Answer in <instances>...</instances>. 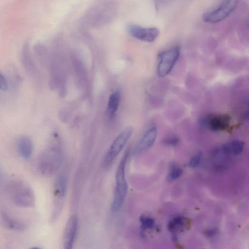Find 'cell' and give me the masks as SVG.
<instances>
[{
	"mask_svg": "<svg viewBox=\"0 0 249 249\" xmlns=\"http://www.w3.org/2000/svg\"><path fill=\"white\" fill-rule=\"evenodd\" d=\"M30 249H40L38 247H33V248H31Z\"/></svg>",
	"mask_w": 249,
	"mask_h": 249,
	"instance_id": "603a6c76",
	"label": "cell"
},
{
	"mask_svg": "<svg viewBox=\"0 0 249 249\" xmlns=\"http://www.w3.org/2000/svg\"><path fill=\"white\" fill-rule=\"evenodd\" d=\"M9 187L12 201L15 205L22 208L34 206V193L25 182L20 179H15L11 181Z\"/></svg>",
	"mask_w": 249,
	"mask_h": 249,
	"instance_id": "7a4b0ae2",
	"label": "cell"
},
{
	"mask_svg": "<svg viewBox=\"0 0 249 249\" xmlns=\"http://www.w3.org/2000/svg\"><path fill=\"white\" fill-rule=\"evenodd\" d=\"M78 227L77 216H71L68 220L65 227L64 237V249H72Z\"/></svg>",
	"mask_w": 249,
	"mask_h": 249,
	"instance_id": "9c48e42d",
	"label": "cell"
},
{
	"mask_svg": "<svg viewBox=\"0 0 249 249\" xmlns=\"http://www.w3.org/2000/svg\"><path fill=\"white\" fill-rule=\"evenodd\" d=\"M202 154L198 152L194 156L189 162V166L192 168H195L199 166L202 160Z\"/></svg>",
	"mask_w": 249,
	"mask_h": 249,
	"instance_id": "ffe728a7",
	"label": "cell"
},
{
	"mask_svg": "<svg viewBox=\"0 0 249 249\" xmlns=\"http://www.w3.org/2000/svg\"><path fill=\"white\" fill-rule=\"evenodd\" d=\"M230 117L227 114L207 115L199 119V123L214 131L226 129L230 125Z\"/></svg>",
	"mask_w": 249,
	"mask_h": 249,
	"instance_id": "ba28073f",
	"label": "cell"
},
{
	"mask_svg": "<svg viewBox=\"0 0 249 249\" xmlns=\"http://www.w3.org/2000/svg\"><path fill=\"white\" fill-rule=\"evenodd\" d=\"M127 158L126 153L122 158L116 172V187L111 206L113 213L120 210L126 196L128 187L125 177V168Z\"/></svg>",
	"mask_w": 249,
	"mask_h": 249,
	"instance_id": "3957f363",
	"label": "cell"
},
{
	"mask_svg": "<svg viewBox=\"0 0 249 249\" xmlns=\"http://www.w3.org/2000/svg\"><path fill=\"white\" fill-rule=\"evenodd\" d=\"M68 181L67 177L61 175L56 178L54 184V194L55 196L59 198H62L67 191Z\"/></svg>",
	"mask_w": 249,
	"mask_h": 249,
	"instance_id": "9a60e30c",
	"label": "cell"
},
{
	"mask_svg": "<svg viewBox=\"0 0 249 249\" xmlns=\"http://www.w3.org/2000/svg\"><path fill=\"white\" fill-rule=\"evenodd\" d=\"M238 1L224 0L214 8L204 13L202 16L203 21L209 23L220 22L228 17L236 9Z\"/></svg>",
	"mask_w": 249,
	"mask_h": 249,
	"instance_id": "277c9868",
	"label": "cell"
},
{
	"mask_svg": "<svg viewBox=\"0 0 249 249\" xmlns=\"http://www.w3.org/2000/svg\"><path fill=\"white\" fill-rule=\"evenodd\" d=\"M180 54V48L174 46L162 52L159 56L157 73L160 77L168 75L174 68Z\"/></svg>",
	"mask_w": 249,
	"mask_h": 249,
	"instance_id": "5b68a950",
	"label": "cell"
},
{
	"mask_svg": "<svg viewBox=\"0 0 249 249\" xmlns=\"http://www.w3.org/2000/svg\"><path fill=\"white\" fill-rule=\"evenodd\" d=\"M183 171L180 167L174 165L167 176L169 180H174L179 178L182 174Z\"/></svg>",
	"mask_w": 249,
	"mask_h": 249,
	"instance_id": "d6986e66",
	"label": "cell"
},
{
	"mask_svg": "<svg viewBox=\"0 0 249 249\" xmlns=\"http://www.w3.org/2000/svg\"><path fill=\"white\" fill-rule=\"evenodd\" d=\"M244 145V143L242 142L235 140L224 144L221 150L224 154L237 155L243 152Z\"/></svg>",
	"mask_w": 249,
	"mask_h": 249,
	"instance_id": "7c38bea8",
	"label": "cell"
},
{
	"mask_svg": "<svg viewBox=\"0 0 249 249\" xmlns=\"http://www.w3.org/2000/svg\"><path fill=\"white\" fill-rule=\"evenodd\" d=\"M141 227L142 230H145L147 229H152L155 226V221L151 217L142 215L140 218Z\"/></svg>",
	"mask_w": 249,
	"mask_h": 249,
	"instance_id": "ac0fdd59",
	"label": "cell"
},
{
	"mask_svg": "<svg viewBox=\"0 0 249 249\" xmlns=\"http://www.w3.org/2000/svg\"><path fill=\"white\" fill-rule=\"evenodd\" d=\"M121 99L120 91L116 90L110 95L107 105V113L109 117H112L117 112Z\"/></svg>",
	"mask_w": 249,
	"mask_h": 249,
	"instance_id": "5bb4252c",
	"label": "cell"
},
{
	"mask_svg": "<svg viewBox=\"0 0 249 249\" xmlns=\"http://www.w3.org/2000/svg\"><path fill=\"white\" fill-rule=\"evenodd\" d=\"M132 133L131 127H127L122 131L111 144L104 158V163L108 166L122 151Z\"/></svg>",
	"mask_w": 249,
	"mask_h": 249,
	"instance_id": "8992f818",
	"label": "cell"
},
{
	"mask_svg": "<svg viewBox=\"0 0 249 249\" xmlns=\"http://www.w3.org/2000/svg\"><path fill=\"white\" fill-rule=\"evenodd\" d=\"M126 29L134 38L146 42L154 41L159 35V30L156 27H144L130 23L127 25Z\"/></svg>",
	"mask_w": 249,
	"mask_h": 249,
	"instance_id": "52a82bcc",
	"label": "cell"
},
{
	"mask_svg": "<svg viewBox=\"0 0 249 249\" xmlns=\"http://www.w3.org/2000/svg\"><path fill=\"white\" fill-rule=\"evenodd\" d=\"M62 156L61 150L54 145H50L40 155L38 169L44 176H49L55 173L61 165Z\"/></svg>",
	"mask_w": 249,
	"mask_h": 249,
	"instance_id": "6da1fadb",
	"label": "cell"
},
{
	"mask_svg": "<svg viewBox=\"0 0 249 249\" xmlns=\"http://www.w3.org/2000/svg\"><path fill=\"white\" fill-rule=\"evenodd\" d=\"M7 88V81L5 77L0 72V90L6 91Z\"/></svg>",
	"mask_w": 249,
	"mask_h": 249,
	"instance_id": "44dd1931",
	"label": "cell"
},
{
	"mask_svg": "<svg viewBox=\"0 0 249 249\" xmlns=\"http://www.w3.org/2000/svg\"><path fill=\"white\" fill-rule=\"evenodd\" d=\"M157 135L156 127L153 126L147 130L137 144L135 152L140 154L149 150L154 144Z\"/></svg>",
	"mask_w": 249,
	"mask_h": 249,
	"instance_id": "30bf717a",
	"label": "cell"
},
{
	"mask_svg": "<svg viewBox=\"0 0 249 249\" xmlns=\"http://www.w3.org/2000/svg\"><path fill=\"white\" fill-rule=\"evenodd\" d=\"M17 148L20 156L24 159H28L33 152V142L28 136H22L17 141Z\"/></svg>",
	"mask_w": 249,
	"mask_h": 249,
	"instance_id": "8fae6325",
	"label": "cell"
},
{
	"mask_svg": "<svg viewBox=\"0 0 249 249\" xmlns=\"http://www.w3.org/2000/svg\"><path fill=\"white\" fill-rule=\"evenodd\" d=\"M185 219L183 217L178 215L173 218L168 225V230L173 234H175L181 230L185 225Z\"/></svg>",
	"mask_w": 249,
	"mask_h": 249,
	"instance_id": "2e32d148",
	"label": "cell"
},
{
	"mask_svg": "<svg viewBox=\"0 0 249 249\" xmlns=\"http://www.w3.org/2000/svg\"><path fill=\"white\" fill-rule=\"evenodd\" d=\"M1 218L4 225L11 230L23 231L26 228L24 223L11 217L5 213H1Z\"/></svg>",
	"mask_w": 249,
	"mask_h": 249,
	"instance_id": "4fadbf2b",
	"label": "cell"
},
{
	"mask_svg": "<svg viewBox=\"0 0 249 249\" xmlns=\"http://www.w3.org/2000/svg\"><path fill=\"white\" fill-rule=\"evenodd\" d=\"M22 63L26 69L29 71H31V70L32 69L33 64L30 54L29 46L28 43H25L23 46L22 50Z\"/></svg>",
	"mask_w": 249,
	"mask_h": 249,
	"instance_id": "e0dca14e",
	"label": "cell"
},
{
	"mask_svg": "<svg viewBox=\"0 0 249 249\" xmlns=\"http://www.w3.org/2000/svg\"><path fill=\"white\" fill-rule=\"evenodd\" d=\"M179 142V139L177 137H170L166 139L164 143L169 145H176Z\"/></svg>",
	"mask_w": 249,
	"mask_h": 249,
	"instance_id": "7402d4cb",
	"label": "cell"
}]
</instances>
